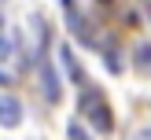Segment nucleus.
Here are the masks:
<instances>
[{
    "mask_svg": "<svg viewBox=\"0 0 151 140\" xmlns=\"http://www.w3.org/2000/svg\"><path fill=\"white\" fill-rule=\"evenodd\" d=\"M81 114H85L88 122H92V129H100V133L114 129V114H111V107L100 100L96 88H85V92H81Z\"/></svg>",
    "mask_w": 151,
    "mask_h": 140,
    "instance_id": "1",
    "label": "nucleus"
},
{
    "mask_svg": "<svg viewBox=\"0 0 151 140\" xmlns=\"http://www.w3.org/2000/svg\"><path fill=\"white\" fill-rule=\"evenodd\" d=\"M22 122V103L11 92H0V125H19Z\"/></svg>",
    "mask_w": 151,
    "mask_h": 140,
    "instance_id": "2",
    "label": "nucleus"
},
{
    "mask_svg": "<svg viewBox=\"0 0 151 140\" xmlns=\"http://www.w3.org/2000/svg\"><path fill=\"white\" fill-rule=\"evenodd\" d=\"M41 85H44V100H48V103H59L63 88H59V78H55V70H52L48 59H41Z\"/></svg>",
    "mask_w": 151,
    "mask_h": 140,
    "instance_id": "3",
    "label": "nucleus"
},
{
    "mask_svg": "<svg viewBox=\"0 0 151 140\" xmlns=\"http://www.w3.org/2000/svg\"><path fill=\"white\" fill-rule=\"evenodd\" d=\"M63 15H66V26H70L74 33L81 37V41H92V37H88V26H85V19H81V11L74 7V0H63Z\"/></svg>",
    "mask_w": 151,
    "mask_h": 140,
    "instance_id": "4",
    "label": "nucleus"
},
{
    "mask_svg": "<svg viewBox=\"0 0 151 140\" xmlns=\"http://www.w3.org/2000/svg\"><path fill=\"white\" fill-rule=\"evenodd\" d=\"M59 59H63L66 74H70L74 81H81V78H85V74H81V63H78V59H74V48H70V44H63V48H59Z\"/></svg>",
    "mask_w": 151,
    "mask_h": 140,
    "instance_id": "5",
    "label": "nucleus"
},
{
    "mask_svg": "<svg viewBox=\"0 0 151 140\" xmlns=\"http://www.w3.org/2000/svg\"><path fill=\"white\" fill-rule=\"evenodd\" d=\"M66 140H92V133H88L81 122H70L66 125Z\"/></svg>",
    "mask_w": 151,
    "mask_h": 140,
    "instance_id": "6",
    "label": "nucleus"
},
{
    "mask_svg": "<svg viewBox=\"0 0 151 140\" xmlns=\"http://www.w3.org/2000/svg\"><path fill=\"white\" fill-rule=\"evenodd\" d=\"M11 55H15V41H4L0 37V63H7Z\"/></svg>",
    "mask_w": 151,
    "mask_h": 140,
    "instance_id": "7",
    "label": "nucleus"
},
{
    "mask_svg": "<svg viewBox=\"0 0 151 140\" xmlns=\"http://www.w3.org/2000/svg\"><path fill=\"white\" fill-rule=\"evenodd\" d=\"M140 66H151V48H140Z\"/></svg>",
    "mask_w": 151,
    "mask_h": 140,
    "instance_id": "8",
    "label": "nucleus"
},
{
    "mask_svg": "<svg viewBox=\"0 0 151 140\" xmlns=\"http://www.w3.org/2000/svg\"><path fill=\"white\" fill-rule=\"evenodd\" d=\"M96 4H100V7H111V4H114V0H96Z\"/></svg>",
    "mask_w": 151,
    "mask_h": 140,
    "instance_id": "9",
    "label": "nucleus"
},
{
    "mask_svg": "<svg viewBox=\"0 0 151 140\" xmlns=\"http://www.w3.org/2000/svg\"><path fill=\"white\" fill-rule=\"evenodd\" d=\"M147 136H151V129H147Z\"/></svg>",
    "mask_w": 151,
    "mask_h": 140,
    "instance_id": "10",
    "label": "nucleus"
}]
</instances>
